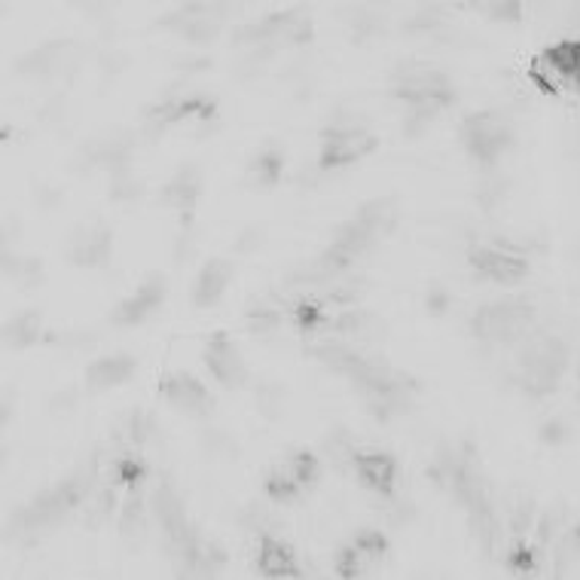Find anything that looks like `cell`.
<instances>
[{
	"label": "cell",
	"instance_id": "cell-1",
	"mask_svg": "<svg viewBox=\"0 0 580 580\" xmlns=\"http://www.w3.org/2000/svg\"><path fill=\"white\" fill-rule=\"evenodd\" d=\"M309 355L318 358L328 370L351 379V385L363 394L367 407L373 409L377 419H392L394 412L409 407V379L385 363L363 358L361 351L343 343H328L309 348Z\"/></svg>",
	"mask_w": 580,
	"mask_h": 580
},
{
	"label": "cell",
	"instance_id": "cell-2",
	"mask_svg": "<svg viewBox=\"0 0 580 580\" xmlns=\"http://www.w3.org/2000/svg\"><path fill=\"white\" fill-rule=\"evenodd\" d=\"M394 220V199H373L367 202L345 223H340V230L333 233V242L330 248L312 263L309 272H303L299 279H309V282H324V279H333L340 275L343 269H348L361 254H367L373 245H377L379 233L385 226H392Z\"/></svg>",
	"mask_w": 580,
	"mask_h": 580
},
{
	"label": "cell",
	"instance_id": "cell-3",
	"mask_svg": "<svg viewBox=\"0 0 580 580\" xmlns=\"http://www.w3.org/2000/svg\"><path fill=\"white\" fill-rule=\"evenodd\" d=\"M394 95L409 104L407 132H419L446 104H453V86L446 74L422 62H407L394 71Z\"/></svg>",
	"mask_w": 580,
	"mask_h": 580
},
{
	"label": "cell",
	"instance_id": "cell-4",
	"mask_svg": "<svg viewBox=\"0 0 580 580\" xmlns=\"http://www.w3.org/2000/svg\"><path fill=\"white\" fill-rule=\"evenodd\" d=\"M95 480V465H83L79 471H74L67 480H62L59 486H52L44 495H37L28 507H22L18 510V526L22 529H49V526H55L59 519L67 517L74 507H77L86 495H89V489H92Z\"/></svg>",
	"mask_w": 580,
	"mask_h": 580
},
{
	"label": "cell",
	"instance_id": "cell-5",
	"mask_svg": "<svg viewBox=\"0 0 580 580\" xmlns=\"http://www.w3.org/2000/svg\"><path fill=\"white\" fill-rule=\"evenodd\" d=\"M532 324V306L522 299H502L480 309L473 318V333L483 343H514Z\"/></svg>",
	"mask_w": 580,
	"mask_h": 580
},
{
	"label": "cell",
	"instance_id": "cell-6",
	"mask_svg": "<svg viewBox=\"0 0 580 580\" xmlns=\"http://www.w3.org/2000/svg\"><path fill=\"white\" fill-rule=\"evenodd\" d=\"M565 361H568V351L559 340H541L526 348L522 361H519V373H522V385L526 392L532 394H550L559 379H563Z\"/></svg>",
	"mask_w": 580,
	"mask_h": 580
},
{
	"label": "cell",
	"instance_id": "cell-7",
	"mask_svg": "<svg viewBox=\"0 0 580 580\" xmlns=\"http://www.w3.org/2000/svg\"><path fill=\"white\" fill-rule=\"evenodd\" d=\"M377 150V138L361 126H333L324 132L321 138V157L318 165L330 172V169H345L355 165L363 157H370Z\"/></svg>",
	"mask_w": 580,
	"mask_h": 580
},
{
	"label": "cell",
	"instance_id": "cell-8",
	"mask_svg": "<svg viewBox=\"0 0 580 580\" xmlns=\"http://www.w3.org/2000/svg\"><path fill=\"white\" fill-rule=\"evenodd\" d=\"M461 138L473 157L489 165L510 147V126L502 113H473L461 126Z\"/></svg>",
	"mask_w": 580,
	"mask_h": 580
},
{
	"label": "cell",
	"instance_id": "cell-9",
	"mask_svg": "<svg viewBox=\"0 0 580 580\" xmlns=\"http://www.w3.org/2000/svg\"><path fill=\"white\" fill-rule=\"evenodd\" d=\"M205 363L211 370V377L218 379L223 388H238L248 379V367L236 345L230 343L226 333L211 336V343L205 345Z\"/></svg>",
	"mask_w": 580,
	"mask_h": 580
},
{
	"label": "cell",
	"instance_id": "cell-10",
	"mask_svg": "<svg viewBox=\"0 0 580 580\" xmlns=\"http://www.w3.org/2000/svg\"><path fill=\"white\" fill-rule=\"evenodd\" d=\"M471 267L495 284H519L529 272V263L522 257L504 248H486V245L471 248Z\"/></svg>",
	"mask_w": 580,
	"mask_h": 580
},
{
	"label": "cell",
	"instance_id": "cell-11",
	"mask_svg": "<svg viewBox=\"0 0 580 580\" xmlns=\"http://www.w3.org/2000/svg\"><path fill=\"white\" fill-rule=\"evenodd\" d=\"M165 291H169V284L162 275H150L147 282L126 299V303H120L116 309H113V321L116 324H123V328H135V324H141L147 321L150 314L157 312L159 306H162V299H165Z\"/></svg>",
	"mask_w": 580,
	"mask_h": 580
},
{
	"label": "cell",
	"instance_id": "cell-12",
	"mask_svg": "<svg viewBox=\"0 0 580 580\" xmlns=\"http://www.w3.org/2000/svg\"><path fill=\"white\" fill-rule=\"evenodd\" d=\"M162 394L174 409L187 416H205L211 409V394L193 373H174L162 382Z\"/></svg>",
	"mask_w": 580,
	"mask_h": 580
},
{
	"label": "cell",
	"instance_id": "cell-13",
	"mask_svg": "<svg viewBox=\"0 0 580 580\" xmlns=\"http://www.w3.org/2000/svg\"><path fill=\"white\" fill-rule=\"evenodd\" d=\"M199 193H202L199 172H196L193 165H184V169L162 187V205L174 208V211L181 214V223L187 226L189 220H193V211H196V202H199Z\"/></svg>",
	"mask_w": 580,
	"mask_h": 580
},
{
	"label": "cell",
	"instance_id": "cell-14",
	"mask_svg": "<svg viewBox=\"0 0 580 580\" xmlns=\"http://www.w3.org/2000/svg\"><path fill=\"white\" fill-rule=\"evenodd\" d=\"M355 471L367 489H373L379 495H392L397 483V458L392 453H358Z\"/></svg>",
	"mask_w": 580,
	"mask_h": 580
},
{
	"label": "cell",
	"instance_id": "cell-15",
	"mask_svg": "<svg viewBox=\"0 0 580 580\" xmlns=\"http://www.w3.org/2000/svg\"><path fill=\"white\" fill-rule=\"evenodd\" d=\"M257 568L263 578L272 580H287V578H303V568L297 565L294 550L287 547L284 541L263 534L260 538V556H257Z\"/></svg>",
	"mask_w": 580,
	"mask_h": 580
},
{
	"label": "cell",
	"instance_id": "cell-16",
	"mask_svg": "<svg viewBox=\"0 0 580 580\" xmlns=\"http://www.w3.org/2000/svg\"><path fill=\"white\" fill-rule=\"evenodd\" d=\"M230 279H233V267L226 260H208L199 272V279H196V287H193V303L202 306V309L220 303Z\"/></svg>",
	"mask_w": 580,
	"mask_h": 580
},
{
	"label": "cell",
	"instance_id": "cell-17",
	"mask_svg": "<svg viewBox=\"0 0 580 580\" xmlns=\"http://www.w3.org/2000/svg\"><path fill=\"white\" fill-rule=\"evenodd\" d=\"M132 373H135V358H128V355H108V358H98L95 363H89L86 382L92 385L95 392H108V388L123 385Z\"/></svg>",
	"mask_w": 580,
	"mask_h": 580
},
{
	"label": "cell",
	"instance_id": "cell-18",
	"mask_svg": "<svg viewBox=\"0 0 580 580\" xmlns=\"http://www.w3.org/2000/svg\"><path fill=\"white\" fill-rule=\"evenodd\" d=\"M110 236L108 226H92V230H86L83 236L74 242V248H71V263H77V267H101L104 260L110 257Z\"/></svg>",
	"mask_w": 580,
	"mask_h": 580
},
{
	"label": "cell",
	"instance_id": "cell-19",
	"mask_svg": "<svg viewBox=\"0 0 580 580\" xmlns=\"http://www.w3.org/2000/svg\"><path fill=\"white\" fill-rule=\"evenodd\" d=\"M532 79L544 89V92H563L571 86V77H568V67L563 64V59L556 55V49H544L538 59L532 62Z\"/></svg>",
	"mask_w": 580,
	"mask_h": 580
},
{
	"label": "cell",
	"instance_id": "cell-20",
	"mask_svg": "<svg viewBox=\"0 0 580 580\" xmlns=\"http://www.w3.org/2000/svg\"><path fill=\"white\" fill-rule=\"evenodd\" d=\"M40 333H44V314L32 309V312L16 314L3 324V345L7 348H28L40 340Z\"/></svg>",
	"mask_w": 580,
	"mask_h": 580
},
{
	"label": "cell",
	"instance_id": "cell-21",
	"mask_svg": "<svg viewBox=\"0 0 580 580\" xmlns=\"http://www.w3.org/2000/svg\"><path fill=\"white\" fill-rule=\"evenodd\" d=\"M282 169H284V162L275 150H263V153H260V157L254 159L251 165H248V172H251L257 187H272V184L282 177Z\"/></svg>",
	"mask_w": 580,
	"mask_h": 580
},
{
	"label": "cell",
	"instance_id": "cell-22",
	"mask_svg": "<svg viewBox=\"0 0 580 580\" xmlns=\"http://www.w3.org/2000/svg\"><path fill=\"white\" fill-rule=\"evenodd\" d=\"M299 483H297V477L291 473V468L287 471H275L272 477L267 480V495L272 498V502H279V504H287V502H294L299 495Z\"/></svg>",
	"mask_w": 580,
	"mask_h": 580
},
{
	"label": "cell",
	"instance_id": "cell-23",
	"mask_svg": "<svg viewBox=\"0 0 580 580\" xmlns=\"http://www.w3.org/2000/svg\"><path fill=\"white\" fill-rule=\"evenodd\" d=\"M291 473L297 477V483L303 489L314 486V483H318V473H321V461H318L309 449H303V453L294 455V461H291Z\"/></svg>",
	"mask_w": 580,
	"mask_h": 580
},
{
	"label": "cell",
	"instance_id": "cell-24",
	"mask_svg": "<svg viewBox=\"0 0 580 580\" xmlns=\"http://www.w3.org/2000/svg\"><path fill=\"white\" fill-rule=\"evenodd\" d=\"M355 547L361 550L363 559H382L388 553V538L379 532H361L358 541H355Z\"/></svg>",
	"mask_w": 580,
	"mask_h": 580
},
{
	"label": "cell",
	"instance_id": "cell-25",
	"mask_svg": "<svg viewBox=\"0 0 580 580\" xmlns=\"http://www.w3.org/2000/svg\"><path fill=\"white\" fill-rule=\"evenodd\" d=\"M294 318H297V324L306 330V333H312L318 324L328 321V318L321 314V306H318V303H303V306H297V314H294Z\"/></svg>",
	"mask_w": 580,
	"mask_h": 580
},
{
	"label": "cell",
	"instance_id": "cell-26",
	"mask_svg": "<svg viewBox=\"0 0 580 580\" xmlns=\"http://www.w3.org/2000/svg\"><path fill=\"white\" fill-rule=\"evenodd\" d=\"M361 559L363 553L358 547L345 550L343 556H340V563H336V575L340 578H358L361 575Z\"/></svg>",
	"mask_w": 580,
	"mask_h": 580
},
{
	"label": "cell",
	"instance_id": "cell-27",
	"mask_svg": "<svg viewBox=\"0 0 580 580\" xmlns=\"http://www.w3.org/2000/svg\"><path fill=\"white\" fill-rule=\"evenodd\" d=\"M138 522H141V495H138V489H132L126 510H123V519H120V529H123V532H132Z\"/></svg>",
	"mask_w": 580,
	"mask_h": 580
},
{
	"label": "cell",
	"instance_id": "cell-28",
	"mask_svg": "<svg viewBox=\"0 0 580 580\" xmlns=\"http://www.w3.org/2000/svg\"><path fill=\"white\" fill-rule=\"evenodd\" d=\"M519 13H522V7L519 3H498V7H492V16L504 22V18H510V22H519Z\"/></svg>",
	"mask_w": 580,
	"mask_h": 580
}]
</instances>
